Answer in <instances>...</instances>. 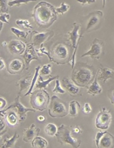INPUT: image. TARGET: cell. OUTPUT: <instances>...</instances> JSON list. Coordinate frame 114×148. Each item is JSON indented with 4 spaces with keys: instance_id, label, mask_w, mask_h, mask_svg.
Instances as JSON below:
<instances>
[{
    "instance_id": "5bb4252c",
    "label": "cell",
    "mask_w": 114,
    "mask_h": 148,
    "mask_svg": "<svg viewBox=\"0 0 114 148\" xmlns=\"http://www.w3.org/2000/svg\"><path fill=\"white\" fill-rule=\"evenodd\" d=\"M54 34L53 31L46 33H39L37 31H34L31 33L30 39L32 40V44L34 46H42V44L45 41L48 40L54 36Z\"/></svg>"
},
{
    "instance_id": "cb8c5ba5",
    "label": "cell",
    "mask_w": 114,
    "mask_h": 148,
    "mask_svg": "<svg viewBox=\"0 0 114 148\" xmlns=\"http://www.w3.org/2000/svg\"><path fill=\"white\" fill-rule=\"evenodd\" d=\"M19 134H18L17 132H15L12 137L10 138H5L3 141V144H1L0 148H12L15 146L16 142L19 138Z\"/></svg>"
},
{
    "instance_id": "4316f807",
    "label": "cell",
    "mask_w": 114,
    "mask_h": 148,
    "mask_svg": "<svg viewBox=\"0 0 114 148\" xmlns=\"http://www.w3.org/2000/svg\"><path fill=\"white\" fill-rule=\"evenodd\" d=\"M40 69H41V66H38L37 67L35 68V74H34V75L33 77V79H32V81H31V86L30 87V88H29L28 91L26 92V94H24V96H28V95H30L32 93V91L34 88V87H35V84L37 83V79L39 77V71Z\"/></svg>"
},
{
    "instance_id": "8992f818",
    "label": "cell",
    "mask_w": 114,
    "mask_h": 148,
    "mask_svg": "<svg viewBox=\"0 0 114 148\" xmlns=\"http://www.w3.org/2000/svg\"><path fill=\"white\" fill-rule=\"evenodd\" d=\"M51 53L52 62L57 64H65L70 61L69 49L64 44L60 43L55 45Z\"/></svg>"
},
{
    "instance_id": "8fae6325",
    "label": "cell",
    "mask_w": 114,
    "mask_h": 148,
    "mask_svg": "<svg viewBox=\"0 0 114 148\" xmlns=\"http://www.w3.org/2000/svg\"><path fill=\"white\" fill-rule=\"evenodd\" d=\"M104 42L101 40L95 38L93 41L91 48L88 51L82 55L81 57H90L93 59H99L102 55L104 54Z\"/></svg>"
},
{
    "instance_id": "277c9868",
    "label": "cell",
    "mask_w": 114,
    "mask_h": 148,
    "mask_svg": "<svg viewBox=\"0 0 114 148\" xmlns=\"http://www.w3.org/2000/svg\"><path fill=\"white\" fill-rule=\"evenodd\" d=\"M50 97L45 90L39 89L31 93L30 104L33 109L42 112L48 107Z\"/></svg>"
},
{
    "instance_id": "7a4b0ae2",
    "label": "cell",
    "mask_w": 114,
    "mask_h": 148,
    "mask_svg": "<svg viewBox=\"0 0 114 148\" xmlns=\"http://www.w3.org/2000/svg\"><path fill=\"white\" fill-rule=\"evenodd\" d=\"M95 75L92 66L86 63H78L75 68H73L72 81L78 86L87 88L93 81Z\"/></svg>"
},
{
    "instance_id": "f546056e",
    "label": "cell",
    "mask_w": 114,
    "mask_h": 148,
    "mask_svg": "<svg viewBox=\"0 0 114 148\" xmlns=\"http://www.w3.org/2000/svg\"><path fill=\"white\" fill-rule=\"evenodd\" d=\"M16 24L19 27H22L26 29H33V26L31 23L28 20H20L18 19L16 20Z\"/></svg>"
},
{
    "instance_id": "f35d334b",
    "label": "cell",
    "mask_w": 114,
    "mask_h": 148,
    "mask_svg": "<svg viewBox=\"0 0 114 148\" xmlns=\"http://www.w3.org/2000/svg\"><path fill=\"white\" fill-rule=\"evenodd\" d=\"M92 111V108L89 103H86L83 108V112L85 114H89Z\"/></svg>"
},
{
    "instance_id": "ffe728a7",
    "label": "cell",
    "mask_w": 114,
    "mask_h": 148,
    "mask_svg": "<svg viewBox=\"0 0 114 148\" xmlns=\"http://www.w3.org/2000/svg\"><path fill=\"white\" fill-rule=\"evenodd\" d=\"M33 77V76L32 75V74L30 73L26 77H23L21 78L17 82V83H16L17 86L20 87L19 94L18 95H20L22 91L25 90H27L28 88H30L31 84V81H32Z\"/></svg>"
},
{
    "instance_id": "d590c367",
    "label": "cell",
    "mask_w": 114,
    "mask_h": 148,
    "mask_svg": "<svg viewBox=\"0 0 114 148\" xmlns=\"http://www.w3.org/2000/svg\"><path fill=\"white\" fill-rule=\"evenodd\" d=\"M6 121L3 116L0 114V133H2L6 131Z\"/></svg>"
},
{
    "instance_id": "ee69618b",
    "label": "cell",
    "mask_w": 114,
    "mask_h": 148,
    "mask_svg": "<svg viewBox=\"0 0 114 148\" xmlns=\"http://www.w3.org/2000/svg\"><path fill=\"white\" fill-rule=\"evenodd\" d=\"M111 100V103L113 105L114 104V90H113L112 92V97L110 98Z\"/></svg>"
},
{
    "instance_id": "d6a6232c",
    "label": "cell",
    "mask_w": 114,
    "mask_h": 148,
    "mask_svg": "<svg viewBox=\"0 0 114 148\" xmlns=\"http://www.w3.org/2000/svg\"><path fill=\"white\" fill-rule=\"evenodd\" d=\"M51 64H47L43 65L41 69H40L39 73L41 75H49L51 73Z\"/></svg>"
},
{
    "instance_id": "f1b7e54d",
    "label": "cell",
    "mask_w": 114,
    "mask_h": 148,
    "mask_svg": "<svg viewBox=\"0 0 114 148\" xmlns=\"http://www.w3.org/2000/svg\"><path fill=\"white\" fill-rule=\"evenodd\" d=\"M10 31H11V32L13 34H15L18 38H21L23 39H26L27 38V36H28V34L30 33V31H22V30L18 29L14 27L10 28Z\"/></svg>"
},
{
    "instance_id": "3957f363",
    "label": "cell",
    "mask_w": 114,
    "mask_h": 148,
    "mask_svg": "<svg viewBox=\"0 0 114 148\" xmlns=\"http://www.w3.org/2000/svg\"><path fill=\"white\" fill-rule=\"evenodd\" d=\"M73 131L72 126H67L62 124L57 127V133L55 137L59 143L61 145L69 144L74 148H79L80 146L82 141L80 140L74 138L71 136V132Z\"/></svg>"
},
{
    "instance_id": "9a60e30c",
    "label": "cell",
    "mask_w": 114,
    "mask_h": 148,
    "mask_svg": "<svg viewBox=\"0 0 114 148\" xmlns=\"http://www.w3.org/2000/svg\"><path fill=\"white\" fill-rule=\"evenodd\" d=\"M8 49L11 54L21 55L25 51L26 45L22 41L18 40H12L7 45Z\"/></svg>"
},
{
    "instance_id": "e0dca14e",
    "label": "cell",
    "mask_w": 114,
    "mask_h": 148,
    "mask_svg": "<svg viewBox=\"0 0 114 148\" xmlns=\"http://www.w3.org/2000/svg\"><path fill=\"white\" fill-rule=\"evenodd\" d=\"M25 68V63L22 59H15L8 65V72L10 74H18L22 72Z\"/></svg>"
},
{
    "instance_id": "d4e9b609",
    "label": "cell",
    "mask_w": 114,
    "mask_h": 148,
    "mask_svg": "<svg viewBox=\"0 0 114 148\" xmlns=\"http://www.w3.org/2000/svg\"><path fill=\"white\" fill-rule=\"evenodd\" d=\"M31 146L33 148H47L48 142L41 136H36L31 141Z\"/></svg>"
},
{
    "instance_id": "d6986e66",
    "label": "cell",
    "mask_w": 114,
    "mask_h": 148,
    "mask_svg": "<svg viewBox=\"0 0 114 148\" xmlns=\"http://www.w3.org/2000/svg\"><path fill=\"white\" fill-rule=\"evenodd\" d=\"M97 79L106 83L109 79H114V68L101 67L97 72Z\"/></svg>"
},
{
    "instance_id": "7dc6e473",
    "label": "cell",
    "mask_w": 114,
    "mask_h": 148,
    "mask_svg": "<svg viewBox=\"0 0 114 148\" xmlns=\"http://www.w3.org/2000/svg\"><path fill=\"white\" fill-rule=\"evenodd\" d=\"M106 1V0H102V7H103V8H104V7H105Z\"/></svg>"
},
{
    "instance_id": "9c48e42d",
    "label": "cell",
    "mask_w": 114,
    "mask_h": 148,
    "mask_svg": "<svg viewBox=\"0 0 114 148\" xmlns=\"http://www.w3.org/2000/svg\"><path fill=\"white\" fill-rule=\"evenodd\" d=\"M97 148H114V136L105 132H98L95 139Z\"/></svg>"
},
{
    "instance_id": "ab89813d",
    "label": "cell",
    "mask_w": 114,
    "mask_h": 148,
    "mask_svg": "<svg viewBox=\"0 0 114 148\" xmlns=\"http://www.w3.org/2000/svg\"><path fill=\"white\" fill-rule=\"evenodd\" d=\"M76 1L79 3H81L82 5H85L86 4L89 5L96 2V0H76Z\"/></svg>"
},
{
    "instance_id": "2e32d148",
    "label": "cell",
    "mask_w": 114,
    "mask_h": 148,
    "mask_svg": "<svg viewBox=\"0 0 114 148\" xmlns=\"http://www.w3.org/2000/svg\"><path fill=\"white\" fill-rule=\"evenodd\" d=\"M41 129L37 128L34 123H32L30 127L23 130V140L26 143L32 141L35 137L37 136Z\"/></svg>"
},
{
    "instance_id": "7bdbcfd3",
    "label": "cell",
    "mask_w": 114,
    "mask_h": 148,
    "mask_svg": "<svg viewBox=\"0 0 114 148\" xmlns=\"http://www.w3.org/2000/svg\"><path fill=\"white\" fill-rule=\"evenodd\" d=\"M37 120H38L39 121H40V122H43V121H45V120H46V118H45L44 116L40 115L37 117Z\"/></svg>"
},
{
    "instance_id": "603a6c76",
    "label": "cell",
    "mask_w": 114,
    "mask_h": 148,
    "mask_svg": "<svg viewBox=\"0 0 114 148\" xmlns=\"http://www.w3.org/2000/svg\"><path fill=\"white\" fill-rule=\"evenodd\" d=\"M4 118L8 125L12 127L17 125L20 122L19 117H18L16 111L14 110H10L7 112H6Z\"/></svg>"
},
{
    "instance_id": "f6af8a7d",
    "label": "cell",
    "mask_w": 114,
    "mask_h": 148,
    "mask_svg": "<svg viewBox=\"0 0 114 148\" xmlns=\"http://www.w3.org/2000/svg\"><path fill=\"white\" fill-rule=\"evenodd\" d=\"M3 23L1 22H0V33L3 29Z\"/></svg>"
},
{
    "instance_id": "4fadbf2b",
    "label": "cell",
    "mask_w": 114,
    "mask_h": 148,
    "mask_svg": "<svg viewBox=\"0 0 114 148\" xmlns=\"http://www.w3.org/2000/svg\"><path fill=\"white\" fill-rule=\"evenodd\" d=\"M23 58L24 59V62L26 65V70H28L30 67V63L33 60H37L41 62L39 55L36 52L35 46L32 43H29L26 45L25 51L23 54Z\"/></svg>"
},
{
    "instance_id": "7402d4cb",
    "label": "cell",
    "mask_w": 114,
    "mask_h": 148,
    "mask_svg": "<svg viewBox=\"0 0 114 148\" xmlns=\"http://www.w3.org/2000/svg\"><path fill=\"white\" fill-rule=\"evenodd\" d=\"M58 78H59V75L50 76L47 80L44 81L43 80V79H42V77L40 75H39V77L37 79V83L35 86L37 89L46 90L48 88V86L49 85V84L51 83L52 81L56 80Z\"/></svg>"
},
{
    "instance_id": "7c38bea8",
    "label": "cell",
    "mask_w": 114,
    "mask_h": 148,
    "mask_svg": "<svg viewBox=\"0 0 114 148\" xmlns=\"http://www.w3.org/2000/svg\"><path fill=\"white\" fill-rule=\"evenodd\" d=\"M103 17V12L100 10L94 11L88 15L87 22L86 27V32H91L100 27L101 20Z\"/></svg>"
},
{
    "instance_id": "60d3db41",
    "label": "cell",
    "mask_w": 114,
    "mask_h": 148,
    "mask_svg": "<svg viewBox=\"0 0 114 148\" xmlns=\"http://www.w3.org/2000/svg\"><path fill=\"white\" fill-rule=\"evenodd\" d=\"M73 132H74V133L76 134H80L82 133V130L79 126L76 125L75 127H73Z\"/></svg>"
},
{
    "instance_id": "44dd1931",
    "label": "cell",
    "mask_w": 114,
    "mask_h": 148,
    "mask_svg": "<svg viewBox=\"0 0 114 148\" xmlns=\"http://www.w3.org/2000/svg\"><path fill=\"white\" fill-rule=\"evenodd\" d=\"M102 92V88L100 86L99 83H98V79L97 74L95 77L93 81L89 84V86L87 87V94H89L91 96H94L96 95L101 94Z\"/></svg>"
},
{
    "instance_id": "6da1fadb",
    "label": "cell",
    "mask_w": 114,
    "mask_h": 148,
    "mask_svg": "<svg viewBox=\"0 0 114 148\" xmlns=\"http://www.w3.org/2000/svg\"><path fill=\"white\" fill-rule=\"evenodd\" d=\"M33 17L40 26L49 27L57 20V12L51 4L41 1L34 8Z\"/></svg>"
},
{
    "instance_id": "83f0119b",
    "label": "cell",
    "mask_w": 114,
    "mask_h": 148,
    "mask_svg": "<svg viewBox=\"0 0 114 148\" xmlns=\"http://www.w3.org/2000/svg\"><path fill=\"white\" fill-rule=\"evenodd\" d=\"M57 131V127L54 123H48L45 127V132L50 136H54L55 135Z\"/></svg>"
},
{
    "instance_id": "bcb514c9",
    "label": "cell",
    "mask_w": 114,
    "mask_h": 148,
    "mask_svg": "<svg viewBox=\"0 0 114 148\" xmlns=\"http://www.w3.org/2000/svg\"><path fill=\"white\" fill-rule=\"evenodd\" d=\"M2 46H6L7 45H8V44H7V42H6V41H4L3 42H2Z\"/></svg>"
},
{
    "instance_id": "4dcf8cb0",
    "label": "cell",
    "mask_w": 114,
    "mask_h": 148,
    "mask_svg": "<svg viewBox=\"0 0 114 148\" xmlns=\"http://www.w3.org/2000/svg\"><path fill=\"white\" fill-rule=\"evenodd\" d=\"M70 9V6L68 4L65 3V2H62L61 4V6L59 7L55 8V12L58 14H60L61 15H63L65 12H67Z\"/></svg>"
},
{
    "instance_id": "e575fe53",
    "label": "cell",
    "mask_w": 114,
    "mask_h": 148,
    "mask_svg": "<svg viewBox=\"0 0 114 148\" xmlns=\"http://www.w3.org/2000/svg\"><path fill=\"white\" fill-rule=\"evenodd\" d=\"M8 2L9 0H0V9L2 13H7L8 12Z\"/></svg>"
},
{
    "instance_id": "ac0fdd59",
    "label": "cell",
    "mask_w": 114,
    "mask_h": 148,
    "mask_svg": "<svg viewBox=\"0 0 114 148\" xmlns=\"http://www.w3.org/2000/svg\"><path fill=\"white\" fill-rule=\"evenodd\" d=\"M62 84L71 96H76L80 92L79 86H77L72 80L68 77H64L62 79Z\"/></svg>"
},
{
    "instance_id": "74e56055",
    "label": "cell",
    "mask_w": 114,
    "mask_h": 148,
    "mask_svg": "<svg viewBox=\"0 0 114 148\" xmlns=\"http://www.w3.org/2000/svg\"><path fill=\"white\" fill-rule=\"evenodd\" d=\"M7 105V101L4 97L0 96V110H4Z\"/></svg>"
},
{
    "instance_id": "8d00e7d4",
    "label": "cell",
    "mask_w": 114,
    "mask_h": 148,
    "mask_svg": "<svg viewBox=\"0 0 114 148\" xmlns=\"http://www.w3.org/2000/svg\"><path fill=\"white\" fill-rule=\"evenodd\" d=\"M10 16L9 13H1L0 14V22H1L2 23H6L9 24V20L10 19Z\"/></svg>"
},
{
    "instance_id": "52a82bcc",
    "label": "cell",
    "mask_w": 114,
    "mask_h": 148,
    "mask_svg": "<svg viewBox=\"0 0 114 148\" xmlns=\"http://www.w3.org/2000/svg\"><path fill=\"white\" fill-rule=\"evenodd\" d=\"M81 25L77 23L76 22L74 23L73 24V30L70 31V32L67 33V35L69 36L68 38V40L70 42L71 45H72V49H73V53L71 57L70 63L71 66H72V68L75 67V58H76V53L77 51V48H78V43L79 40L81 38L83 37L82 35H79V31L80 29Z\"/></svg>"
},
{
    "instance_id": "836d02e7",
    "label": "cell",
    "mask_w": 114,
    "mask_h": 148,
    "mask_svg": "<svg viewBox=\"0 0 114 148\" xmlns=\"http://www.w3.org/2000/svg\"><path fill=\"white\" fill-rule=\"evenodd\" d=\"M52 92H54V93H56V94H65L66 91L62 88L61 86L60 81L58 79L55 80V86L54 87V88L53 89Z\"/></svg>"
},
{
    "instance_id": "484cf974",
    "label": "cell",
    "mask_w": 114,
    "mask_h": 148,
    "mask_svg": "<svg viewBox=\"0 0 114 148\" xmlns=\"http://www.w3.org/2000/svg\"><path fill=\"white\" fill-rule=\"evenodd\" d=\"M79 109H80V105L78 101H70L69 103V109H68V115L70 117H76L78 114Z\"/></svg>"
},
{
    "instance_id": "681fc988",
    "label": "cell",
    "mask_w": 114,
    "mask_h": 148,
    "mask_svg": "<svg viewBox=\"0 0 114 148\" xmlns=\"http://www.w3.org/2000/svg\"><path fill=\"white\" fill-rule=\"evenodd\" d=\"M113 105H114V104H113Z\"/></svg>"
},
{
    "instance_id": "c3c4849f",
    "label": "cell",
    "mask_w": 114,
    "mask_h": 148,
    "mask_svg": "<svg viewBox=\"0 0 114 148\" xmlns=\"http://www.w3.org/2000/svg\"><path fill=\"white\" fill-rule=\"evenodd\" d=\"M18 148H20V147H18Z\"/></svg>"
},
{
    "instance_id": "5b68a950",
    "label": "cell",
    "mask_w": 114,
    "mask_h": 148,
    "mask_svg": "<svg viewBox=\"0 0 114 148\" xmlns=\"http://www.w3.org/2000/svg\"><path fill=\"white\" fill-rule=\"evenodd\" d=\"M48 114L53 118L65 117L68 114L66 103L57 96H53L48 105Z\"/></svg>"
},
{
    "instance_id": "1f68e13d",
    "label": "cell",
    "mask_w": 114,
    "mask_h": 148,
    "mask_svg": "<svg viewBox=\"0 0 114 148\" xmlns=\"http://www.w3.org/2000/svg\"><path fill=\"white\" fill-rule=\"evenodd\" d=\"M37 0H12L8 2V6L13 7L15 5L17 6H20L22 4H27L29 2L36 1Z\"/></svg>"
},
{
    "instance_id": "ba28073f",
    "label": "cell",
    "mask_w": 114,
    "mask_h": 148,
    "mask_svg": "<svg viewBox=\"0 0 114 148\" xmlns=\"http://www.w3.org/2000/svg\"><path fill=\"white\" fill-rule=\"evenodd\" d=\"M13 109H17L16 112H17L18 117H19L20 122H22L26 120V118H27L28 112H32L35 113L37 112L36 110L33 109H29V108L26 107L24 105L21 103L20 101V95H18V96L15 99L14 103L10 105V106L7 107L6 109H5L4 111L6 112L7 110Z\"/></svg>"
},
{
    "instance_id": "30bf717a",
    "label": "cell",
    "mask_w": 114,
    "mask_h": 148,
    "mask_svg": "<svg viewBox=\"0 0 114 148\" xmlns=\"http://www.w3.org/2000/svg\"><path fill=\"white\" fill-rule=\"evenodd\" d=\"M112 121V115L106 108L103 107L98 114L95 119V126L98 129L102 130H106L110 125Z\"/></svg>"
},
{
    "instance_id": "b9f144b4",
    "label": "cell",
    "mask_w": 114,
    "mask_h": 148,
    "mask_svg": "<svg viewBox=\"0 0 114 148\" xmlns=\"http://www.w3.org/2000/svg\"><path fill=\"white\" fill-rule=\"evenodd\" d=\"M5 67V64L4 60L1 58H0V70H3Z\"/></svg>"
}]
</instances>
